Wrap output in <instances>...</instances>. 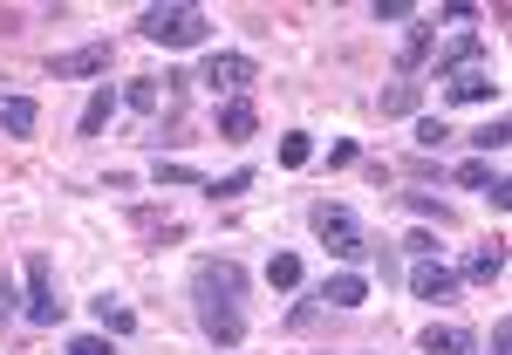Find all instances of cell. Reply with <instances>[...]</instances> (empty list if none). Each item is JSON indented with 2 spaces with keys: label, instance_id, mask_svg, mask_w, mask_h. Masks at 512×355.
I'll list each match as a JSON object with an SVG mask.
<instances>
[{
  "label": "cell",
  "instance_id": "cell-1",
  "mask_svg": "<svg viewBox=\"0 0 512 355\" xmlns=\"http://www.w3.org/2000/svg\"><path fill=\"white\" fill-rule=\"evenodd\" d=\"M192 315L205 328V342H219V349L246 342V274H239V260H198L192 267Z\"/></svg>",
  "mask_w": 512,
  "mask_h": 355
},
{
  "label": "cell",
  "instance_id": "cell-2",
  "mask_svg": "<svg viewBox=\"0 0 512 355\" xmlns=\"http://www.w3.org/2000/svg\"><path fill=\"white\" fill-rule=\"evenodd\" d=\"M137 35L158 41V48H198V41L212 35V14L192 7V0H164V7H144L137 14Z\"/></svg>",
  "mask_w": 512,
  "mask_h": 355
},
{
  "label": "cell",
  "instance_id": "cell-30",
  "mask_svg": "<svg viewBox=\"0 0 512 355\" xmlns=\"http://www.w3.org/2000/svg\"><path fill=\"white\" fill-rule=\"evenodd\" d=\"M403 253H410V260H437V239L431 233H410V239H403Z\"/></svg>",
  "mask_w": 512,
  "mask_h": 355
},
{
  "label": "cell",
  "instance_id": "cell-10",
  "mask_svg": "<svg viewBox=\"0 0 512 355\" xmlns=\"http://www.w3.org/2000/svg\"><path fill=\"white\" fill-rule=\"evenodd\" d=\"M465 69H485V35H458L444 55H437V82L465 76Z\"/></svg>",
  "mask_w": 512,
  "mask_h": 355
},
{
  "label": "cell",
  "instance_id": "cell-5",
  "mask_svg": "<svg viewBox=\"0 0 512 355\" xmlns=\"http://www.w3.org/2000/svg\"><path fill=\"white\" fill-rule=\"evenodd\" d=\"M198 82H205L212 96H246V89L260 82V62H253V55H212Z\"/></svg>",
  "mask_w": 512,
  "mask_h": 355
},
{
  "label": "cell",
  "instance_id": "cell-4",
  "mask_svg": "<svg viewBox=\"0 0 512 355\" xmlns=\"http://www.w3.org/2000/svg\"><path fill=\"white\" fill-rule=\"evenodd\" d=\"M21 308H28V321H35V328H55V321L69 315V301L55 294V267H48V253H35V260H28V294H21Z\"/></svg>",
  "mask_w": 512,
  "mask_h": 355
},
{
  "label": "cell",
  "instance_id": "cell-12",
  "mask_svg": "<svg viewBox=\"0 0 512 355\" xmlns=\"http://www.w3.org/2000/svg\"><path fill=\"white\" fill-rule=\"evenodd\" d=\"M417 349H424V355H478V335H472V328H451V321H444V328L431 321V328L417 335Z\"/></svg>",
  "mask_w": 512,
  "mask_h": 355
},
{
  "label": "cell",
  "instance_id": "cell-3",
  "mask_svg": "<svg viewBox=\"0 0 512 355\" xmlns=\"http://www.w3.org/2000/svg\"><path fill=\"white\" fill-rule=\"evenodd\" d=\"M308 226H315V239L342 260V267H355V260H369V253H376L369 233L355 226V212H349V205H335V198H321L315 212H308Z\"/></svg>",
  "mask_w": 512,
  "mask_h": 355
},
{
  "label": "cell",
  "instance_id": "cell-29",
  "mask_svg": "<svg viewBox=\"0 0 512 355\" xmlns=\"http://www.w3.org/2000/svg\"><path fill=\"white\" fill-rule=\"evenodd\" d=\"M410 212H417V219H437V226H451V205H437V198H410Z\"/></svg>",
  "mask_w": 512,
  "mask_h": 355
},
{
  "label": "cell",
  "instance_id": "cell-11",
  "mask_svg": "<svg viewBox=\"0 0 512 355\" xmlns=\"http://www.w3.org/2000/svg\"><path fill=\"white\" fill-rule=\"evenodd\" d=\"M253 130H260V110H253V96H226V103H219V137H226V144H246Z\"/></svg>",
  "mask_w": 512,
  "mask_h": 355
},
{
  "label": "cell",
  "instance_id": "cell-7",
  "mask_svg": "<svg viewBox=\"0 0 512 355\" xmlns=\"http://www.w3.org/2000/svg\"><path fill=\"white\" fill-rule=\"evenodd\" d=\"M410 294L431 301V308H444V301H458V274H451L444 260H417V267H410Z\"/></svg>",
  "mask_w": 512,
  "mask_h": 355
},
{
  "label": "cell",
  "instance_id": "cell-13",
  "mask_svg": "<svg viewBox=\"0 0 512 355\" xmlns=\"http://www.w3.org/2000/svg\"><path fill=\"white\" fill-rule=\"evenodd\" d=\"M451 274H458V280H478V287H492V280L506 274V246H499V239H492V246H472V253H465V267H451Z\"/></svg>",
  "mask_w": 512,
  "mask_h": 355
},
{
  "label": "cell",
  "instance_id": "cell-33",
  "mask_svg": "<svg viewBox=\"0 0 512 355\" xmlns=\"http://www.w3.org/2000/svg\"><path fill=\"white\" fill-rule=\"evenodd\" d=\"M14 301H21V294H14V280L0 274V328H7V321H14Z\"/></svg>",
  "mask_w": 512,
  "mask_h": 355
},
{
  "label": "cell",
  "instance_id": "cell-14",
  "mask_svg": "<svg viewBox=\"0 0 512 355\" xmlns=\"http://www.w3.org/2000/svg\"><path fill=\"white\" fill-rule=\"evenodd\" d=\"M499 96V82H492V69H465V76L444 82V103H492Z\"/></svg>",
  "mask_w": 512,
  "mask_h": 355
},
{
  "label": "cell",
  "instance_id": "cell-32",
  "mask_svg": "<svg viewBox=\"0 0 512 355\" xmlns=\"http://www.w3.org/2000/svg\"><path fill=\"white\" fill-rule=\"evenodd\" d=\"M492 355H512V321L506 315L492 321Z\"/></svg>",
  "mask_w": 512,
  "mask_h": 355
},
{
  "label": "cell",
  "instance_id": "cell-27",
  "mask_svg": "<svg viewBox=\"0 0 512 355\" xmlns=\"http://www.w3.org/2000/svg\"><path fill=\"white\" fill-rule=\"evenodd\" d=\"M62 355H117V342H110V335H76Z\"/></svg>",
  "mask_w": 512,
  "mask_h": 355
},
{
  "label": "cell",
  "instance_id": "cell-23",
  "mask_svg": "<svg viewBox=\"0 0 512 355\" xmlns=\"http://www.w3.org/2000/svg\"><path fill=\"white\" fill-rule=\"evenodd\" d=\"M267 280H274L280 294H287V287H301V253H274V260H267Z\"/></svg>",
  "mask_w": 512,
  "mask_h": 355
},
{
  "label": "cell",
  "instance_id": "cell-21",
  "mask_svg": "<svg viewBox=\"0 0 512 355\" xmlns=\"http://www.w3.org/2000/svg\"><path fill=\"white\" fill-rule=\"evenodd\" d=\"M308 158H315V137H308V130H287V137H280V164H287V171H301Z\"/></svg>",
  "mask_w": 512,
  "mask_h": 355
},
{
  "label": "cell",
  "instance_id": "cell-19",
  "mask_svg": "<svg viewBox=\"0 0 512 355\" xmlns=\"http://www.w3.org/2000/svg\"><path fill=\"white\" fill-rule=\"evenodd\" d=\"M417 103H424L417 82H390V89H383V117H417Z\"/></svg>",
  "mask_w": 512,
  "mask_h": 355
},
{
  "label": "cell",
  "instance_id": "cell-22",
  "mask_svg": "<svg viewBox=\"0 0 512 355\" xmlns=\"http://www.w3.org/2000/svg\"><path fill=\"white\" fill-rule=\"evenodd\" d=\"M151 178H158V185H198V192H205V171H192V164H178V158H171V164H151Z\"/></svg>",
  "mask_w": 512,
  "mask_h": 355
},
{
  "label": "cell",
  "instance_id": "cell-6",
  "mask_svg": "<svg viewBox=\"0 0 512 355\" xmlns=\"http://www.w3.org/2000/svg\"><path fill=\"white\" fill-rule=\"evenodd\" d=\"M48 76H55V82L110 76V41H82V48H69V55H55V62H48Z\"/></svg>",
  "mask_w": 512,
  "mask_h": 355
},
{
  "label": "cell",
  "instance_id": "cell-28",
  "mask_svg": "<svg viewBox=\"0 0 512 355\" xmlns=\"http://www.w3.org/2000/svg\"><path fill=\"white\" fill-rule=\"evenodd\" d=\"M369 14H376V21H417V7H410V0H376Z\"/></svg>",
  "mask_w": 512,
  "mask_h": 355
},
{
  "label": "cell",
  "instance_id": "cell-20",
  "mask_svg": "<svg viewBox=\"0 0 512 355\" xmlns=\"http://www.w3.org/2000/svg\"><path fill=\"white\" fill-rule=\"evenodd\" d=\"M506 144H512V123L506 117H492L485 130H472V151H478V158H499Z\"/></svg>",
  "mask_w": 512,
  "mask_h": 355
},
{
  "label": "cell",
  "instance_id": "cell-8",
  "mask_svg": "<svg viewBox=\"0 0 512 355\" xmlns=\"http://www.w3.org/2000/svg\"><path fill=\"white\" fill-rule=\"evenodd\" d=\"M431 48H437V28L424 21V14H417V21H410V35H403V48H396V76L410 82L417 69H424V62H431Z\"/></svg>",
  "mask_w": 512,
  "mask_h": 355
},
{
  "label": "cell",
  "instance_id": "cell-9",
  "mask_svg": "<svg viewBox=\"0 0 512 355\" xmlns=\"http://www.w3.org/2000/svg\"><path fill=\"white\" fill-rule=\"evenodd\" d=\"M315 301L321 308H362V301H369V280L355 274V267H342V274H328L315 287Z\"/></svg>",
  "mask_w": 512,
  "mask_h": 355
},
{
  "label": "cell",
  "instance_id": "cell-31",
  "mask_svg": "<svg viewBox=\"0 0 512 355\" xmlns=\"http://www.w3.org/2000/svg\"><path fill=\"white\" fill-rule=\"evenodd\" d=\"M485 198H492V212H506V205H512V178H492V185H485Z\"/></svg>",
  "mask_w": 512,
  "mask_h": 355
},
{
  "label": "cell",
  "instance_id": "cell-26",
  "mask_svg": "<svg viewBox=\"0 0 512 355\" xmlns=\"http://www.w3.org/2000/svg\"><path fill=\"white\" fill-rule=\"evenodd\" d=\"M444 137H451L444 117H417V137H410V144H417V151H444Z\"/></svg>",
  "mask_w": 512,
  "mask_h": 355
},
{
  "label": "cell",
  "instance_id": "cell-24",
  "mask_svg": "<svg viewBox=\"0 0 512 355\" xmlns=\"http://www.w3.org/2000/svg\"><path fill=\"white\" fill-rule=\"evenodd\" d=\"M123 103H130L137 117H151V110H158V103H164V89H158V82H151V76H144V82H130V89H123Z\"/></svg>",
  "mask_w": 512,
  "mask_h": 355
},
{
  "label": "cell",
  "instance_id": "cell-18",
  "mask_svg": "<svg viewBox=\"0 0 512 355\" xmlns=\"http://www.w3.org/2000/svg\"><path fill=\"white\" fill-rule=\"evenodd\" d=\"M246 192H253V171H246V164H239V171H226V178H205V198H212V205L246 198Z\"/></svg>",
  "mask_w": 512,
  "mask_h": 355
},
{
  "label": "cell",
  "instance_id": "cell-16",
  "mask_svg": "<svg viewBox=\"0 0 512 355\" xmlns=\"http://www.w3.org/2000/svg\"><path fill=\"white\" fill-rule=\"evenodd\" d=\"M117 103H123L117 89H110V82H96V89H89V103H82V123H76V130H82V137H103V123H110V110H117Z\"/></svg>",
  "mask_w": 512,
  "mask_h": 355
},
{
  "label": "cell",
  "instance_id": "cell-25",
  "mask_svg": "<svg viewBox=\"0 0 512 355\" xmlns=\"http://www.w3.org/2000/svg\"><path fill=\"white\" fill-rule=\"evenodd\" d=\"M492 178H506V171H492V158H472V164H458V185H472V192H485Z\"/></svg>",
  "mask_w": 512,
  "mask_h": 355
},
{
  "label": "cell",
  "instance_id": "cell-17",
  "mask_svg": "<svg viewBox=\"0 0 512 355\" xmlns=\"http://www.w3.org/2000/svg\"><path fill=\"white\" fill-rule=\"evenodd\" d=\"M96 321H103V335H110V342H117V335H137V308L117 301V294H103V301H96Z\"/></svg>",
  "mask_w": 512,
  "mask_h": 355
},
{
  "label": "cell",
  "instance_id": "cell-15",
  "mask_svg": "<svg viewBox=\"0 0 512 355\" xmlns=\"http://www.w3.org/2000/svg\"><path fill=\"white\" fill-rule=\"evenodd\" d=\"M35 123H41L35 96H0V130H7V137H35Z\"/></svg>",
  "mask_w": 512,
  "mask_h": 355
}]
</instances>
